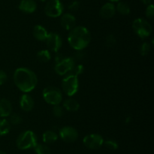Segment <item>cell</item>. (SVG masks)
Segmentation results:
<instances>
[{"label":"cell","instance_id":"6da1fadb","mask_svg":"<svg viewBox=\"0 0 154 154\" xmlns=\"http://www.w3.org/2000/svg\"><path fill=\"white\" fill-rule=\"evenodd\" d=\"M13 79L17 87L24 93L34 90L38 84L36 74L26 67L17 68L14 72Z\"/></svg>","mask_w":154,"mask_h":154},{"label":"cell","instance_id":"7a4b0ae2","mask_svg":"<svg viewBox=\"0 0 154 154\" xmlns=\"http://www.w3.org/2000/svg\"><path fill=\"white\" fill-rule=\"evenodd\" d=\"M91 41V34L87 27L77 26L69 31L68 42L70 46L76 51H82Z\"/></svg>","mask_w":154,"mask_h":154},{"label":"cell","instance_id":"3957f363","mask_svg":"<svg viewBox=\"0 0 154 154\" xmlns=\"http://www.w3.org/2000/svg\"><path fill=\"white\" fill-rule=\"evenodd\" d=\"M16 143L18 149L22 150L34 148L38 143L37 136L32 131H24L18 136Z\"/></svg>","mask_w":154,"mask_h":154},{"label":"cell","instance_id":"277c9868","mask_svg":"<svg viewBox=\"0 0 154 154\" xmlns=\"http://www.w3.org/2000/svg\"><path fill=\"white\" fill-rule=\"evenodd\" d=\"M62 88L64 93L69 97L75 95L79 88V80L78 76L71 74L64 75L62 80Z\"/></svg>","mask_w":154,"mask_h":154},{"label":"cell","instance_id":"5b68a950","mask_svg":"<svg viewBox=\"0 0 154 154\" xmlns=\"http://www.w3.org/2000/svg\"><path fill=\"white\" fill-rule=\"evenodd\" d=\"M134 32L141 39H146L151 35L153 29L150 23L143 18H137L132 23Z\"/></svg>","mask_w":154,"mask_h":154},{"label":"cell","instance_id":"8992f818","mask_svg":"<svg viewBox=\"0 0 154 154\" xmlns=\"http://www.w3.org/2000/svg\"><path fill=\"white\" fill-rule=\"evenodd\" d=\"M43 98L48 104L58 105L63 101V93L60 88L55 86H48L42 91Z\"/></svg>","mask_w":154,"mask_h":154},{"label":"cell","instance_id":"52a82bcc","mask_svg":"<svg viewBox=\"0 0 154 154\" xmlns=\"http://www.w3.org/2000/svg\"><path fill=\"white\" fill-rule=\"evenodd\" d=\"M63 3L60 0H49L45 7V13L50 18H58L63 12Z\"/></svg>","mask_w":154,"mask_h":154},{"label":"cell","instance_id":"ba28073f","mask_svg":"<svg viewBox=\"0 0 154 154\" xmlns=\"http://www.w3.org/2000/svg\"><path fill=\"white\" fill-rule=\"evenodd\" d=\"M75 65V60L74 57H65L61 61L56 63L54 70L58 75H66L72 70Z\"/></svg>","mask_w":154,"mask_h":154},{"label":"cell","instance_id":"9c48e42d","mask_svg":"<svg viewBox=\"0 0 154 154\" xmlns=\"http://www.w3.org/2000/svg\"><path fill=\"white\" fill-rule=\"evenodd\" d=\"M83 143L88 149H97L103 145L104 139L99 134H90L84 137Z\"/></svg>","mask_w":154,"mask_h":154},{"label":"cell","instance_id":"30bf717a","mask_svg":"<svg viewBox=\"0 0 154 154\" xmlns=\"http://www.w3.org/2000/svg\"><path fill=\"white\" fill-rule=\"evenodd\" d=\"M46 45L50 51L53 52H58L59 50L61 48L63 45V40L60 34L57 33H49L48 37L45 39Z\"/></svg>","mask_w":154,"mask_h":154},{"label":"cell","instance_id":"8fae6325","mask_svg":"<svg viewBox=\"0 0 154 154\" xmlns=\"http://www.w3.org/2000/svg\"><path fill=\"white\" fill-rule=\"evenodd\" d=\"M62 140L66 143H73L78 138V132L76 128L72 126H64L59 131Z\"/></svg>","mask_w":154,"mask_h":154},{"label":"cell","instance_id":"7c38bea8","mask_svg":"<svg viewBox=\"0 0 154 154\" xmlns=\"http://www.w3.org/2000/svg\"><path fill=\"white\" fill-rule=\"evenodd\" d=\"M34 100L28 94H23L20 98V106L21 110H23V111H31L34 107Z\"/></svg>","mask_w":154,"mask_h":154},{"label":"cell","instance_id":"4fadbf2b","mask_svg":"<svg viewBox=\"0 0 154 154\" xmlns=\"http://www.w3.org/2000/svg\"><path fill=\"white\" fill-rule=\"evenodd\" d=\"M116 13V8L113 3H105L100 9L99 14L104 19H110L113 18Z\"/></svg>","mask_w":154,"mask_h":154},{"label":"cell","instance_id":"5bb4252c","mask_svg":"<svg viewBox=\"0 0 154 154\" xmlns=\"http://www.w3.org/2000/svg\"><path fill=\"white\" fill-rule=\"evenodd\" d=\"M61 25L65 30H69L70 31L72 28L75 27V24H76V18L73 14L70 13H66L62 16L61 21Z\"/></svg>","mask_w":154,"mask_h":154},{"label":"cell","instance_id":"9a60e30c","mask_svg":"<svg viewBox=\"0 0 154 154\" xmlns=\"http://www.w3.org/2000/svg\"><path fill=\"white\" fill-rule=\"evenodd\" d=\"M18 8L24 13L31 14L35 11L37 5L34 0H21Z\"/></svg>","mask_w":154,"mask_h":154},{"label":"cell","instance_id":"2e32d148","mask_svg":"<svg viewBox=\"0 0 154 154\" xmlns=\"http://www.w3.org/2000/svg\"><path fill=\"white\" fill-rule=\"evenodd\" d=\"M12 113V104L8 99L2 98L0 100V116L8 117Z\"/></svg>","mask_w":154,"mask_h":154},{"label":"cell","instance_id":"e0dca14e","mask_svg":"<svg viewBox=\"0 0 154 154\" xmlns=\"http://www.w3.org/2000/svg\"><path fill=\"white\" fill-rule=\"evenodd\" d=\"M48 32L43 26L35 25L33 28V36L38 41H45L48 35Z\"/></svg>","mask_w":154,"mask_h":154},{"label":"cell","instance_id":"ac0fdd59","mask_svg":"<svg viewBox=\"0 0 154 154\" xmlns=\"http://www.w3.org/2000/svg\"><path fill=\"white\" fill-rule=\"evenodd\" d=\"M63 107L69 112H76L79 110L80 104L75 99L69 98V99H66L64 101Z\"/></svg>","mask_w":154,"mask_h":154},{"label":"cell","instance_id":"d6986e66","mask_svg":"<svg viewBox=\"0 0 154 154\" xmlns=\"http://www.w3.org/2000/svg\"><path fill=\"white\" fill-rule=\"evenodd\" d=\"M58 139V134L53 130H48L42 135V140L44 143L47 144H51L55 143Z\"/></svg>","mask_w":154,"mask_h":154},{"label":"cell","instance_id":"ffe728a7","mask_svg":"<svg viewBox=\"0 0 154 154\" xmlns=\"http://www.w3.org/2000/svg\"><path fill=\"white\" fill-rule=\"evenodd\" d=\"M36 57L38 61L42 62V63H47V62L50 61L51 59V51L48 49L39 51L36 54Z\"/></svg>","mask_w":154,"mask_h":154},{"label":"cell","instance_id":"44dd1931","mask_svg":"<svg viewBox=\"0 0 154 154\" xmlns=\"http://www.w3.org/2000/svg\"><path fill=\"white\" fill-rule=\"evenodd\" d=\"M11 130V123L8 119H0V135H6Z\"/></svg>","mask_w":154,"mask_h":154},{"label":"cell","instance_id":"7402d4cb","mask_svg":"<svg viewBox=\"0 0 154 154\" xmlns=\"http://www.w3.org/2000/svg\"><path fill=\"white\" fill-rule=\"evenodd\" d=\"M116 10L122 15H128L130 13V7L125 2H119L117 5Z\"/></svg>","mask_w":154,"mask_h":154},{"label":"cell","instance_id":"603a6c76","mask_svg":"<svg viewBox=\"0 0 154 154\" xmlns=\"http://www.w3.org/2000/svg\"><path fill=\"white\" fill-rule=\"evenodd\" d=\"M34 149L37 154H51V152L49 146L42 143H37Z\"/></svg>","mask_w":154,"mask_h":154},{"label":"cell","instance_id":"cb8c5ba5","mask_svg":"<svg viewBox=\"0 0 154 154\" xmlns=\"http://www.w3.org/2000/svg\"><path fill=\"white\" fill-rule=\"evenodd\" d=\"M150 49H151V45L149 42H143L141 45V47H140V54L142 56H147L150 51Z\"/></svg>","mask_w":154,"mask_h":154},{"label":"cell","instance_id":"d4e9b609","mask_svg":"<svg viewBox=\"0 0 154 154\" xmlns=\"http://www.w3.org/2000/svg\"><path fill=\"white\" fill-rule=\"evenodd\" d=\"M84 67L82 64H78L75 65L74 67L72 68V70L69 72L68 74H71V75H76V76H78V75H81V74L84 72Z\"/></svg>","mask_w":154,"mask_h":154},{"label":"cell","instance_id":"484cf974","mask_svg":"<svg viewBox=\"0 0 154 154\" xmlns=\"http://www.w3.org/2000/svg\"><path fill=\"white\" fill-rule=\"evenodd\" d=\"M52 112L54 116L57 118H60L64 115V109L60 104L54 105V107H53Z\"/></svg>","mask_w":154,"mask_h":154},{"label":"cell","instance_id":"4316f807","mask_svg":"<svg viewBox=\"0 0 154 154\" xmlns=\"http://www.w3.org/2000/svg\"><path fill=\"white\" fill-rule=\"evenodd\" d=\"M9 116H10V119L8 121L11 124H13V125H19L23 121L22 117L17 113H11Z\"/></svg>","mask_w":154,"mask_h":154},{"label":"cell","instance_id":"83f0119b","mask_svg":"<svg viewBox=\"0 0 154 154\" xmlns=\"http://www.w3.org/2000/svg\"><path fill=\"white\" fill-rule=\"evenodd\" d=\"M103 144H105V146L111 150H116L118 149V143L114 140H107L106 141H104Z\"/></svg>","mask_w":154,"mask_h":154},{"label":"cell","instance_id":"f1b7e54d","mask_svg":"<svg viewBox=\"0 0 154 154\" xmlns=\"http://www.w3.org/2000/svg\"><path fill=\"white\" fill-rule=\"evenodd\" d=\"M116 42H117V39L114 35L109 34L105 38V45L108 48H113L116 45Z\"/></svg>","mask_w":154,"mask_h":154},{"label":"cell","instance_id":"f546056e","mask_svg":"<svg viewBox=\"0 0 154 154\" xmlns=\"http://www.w3.org/2000/svg\"><path fill=\"white\" fill-rule=\"evenodd\" d=\"M145 14L147 18H149V19H153L154 16V6L153 4H150L147 6Z\"/></svg>","mask_w":154,"mask_h":154},{"label":"cell","instance_id":"4dcf8cb0","mask_svg":"<svg viewBox=\"0 0 154 154\" xmlns=\"http://www.w3.org/2000/svg\"><path fill=\"white\" fill-rule=\"evenodd\" d=\"M80 8V2L78 1H74L70 3L69 5V9L72 11H77Z\"/></svg>","mask_w":154,"mask_h":154},{"label":"cell","instance_id":"1f68e13d","mask_svg":"<svg viewBox=\"0 0 154 154\" xmlns=\"http://www.w3.org/2000/svg\"><path fill=\"white\" fill-rule=\"evenodd\" d=\"M7 79L8 76L6 72H5V71L0 69V85L4 84V83L7 81Z\"/></svg>","mask_w":154,"mask_h":154},{"label":"cell","instance_id":"d6a6232c","mask_svg":"<svg viewBox=\"0 0 154 154\" xmlns=\"http://www.w3.org/2000/svg\"><path fill=\"white\" fill-rule=\"evenodd\" d=\"M64 57H65L63 55V54H59V53H57V55H56V57H55V62H56V63H59V62H60V61H61V60H63V59L64 58Z\"/></svg>","mask_w":154,"mask_h":154},{"label":"cell","instance_id":"836d02e7","mask_svg":"<svg viewBox=\"0 0 154 154\" xmlns=\"http://www.w3.org/2000/svg\"><path fill=\"white\" fill-rule=\"evenodd\" d=\"M141 2H142L143 3H144V5H149L152 4L151 3V0H141Z\"/></svg>","mask_w":154,"mask_h":154},{"label":"cell","instance_id":"e575fe53","mask_svg":"<svg viewBox=\"0 0 154 154\" xmlns=\"http://www.w3.org/2000/svg\"><path fill=\"white\" fill-rule=\"evenodd\" d=\"M76 58L77 59H82V57H83V54L81 52H78V53H77L76 54Z\"/></svg>","mask_w":154,"mask_h":154},{"label":"cell","instance_id":"d590c367","mask_svg":"<svg viewBox=\"0 0 154 154\" xmlns=\"http://www.w3.org/2000/svg\"><path fill=\"white\" fill-rule=\"evenodd\" d=\"M0 154H6V153L5 152H3V151L0 150Z\"/></svg>","mask_w":154,"mask_h":154},{"label":"cell","instance_id":"8d00e7d4","mask_svg":"<svg viewBox=\"0 0 154 154\" xmlns=\"http://www.w3.org/2000/svg\"><path fill=\"white\" fill-rule=\"evenodd\" d=\"M109 1H111V2H119L120 0H109Z\"/></svg>","mask_w":154,"mask_h":154},{"label":"cell","instance_id":"74e56055","mask_svg":"<svg viewBox=\"0 0 154 154\" xmlns=\"http://www.w3.org/2000/svg\"><path fill=\"white\" fill-rule=\"evenodd\" d=\"M42 2H45V1H48V0H41Z\"/></svg>","mask_w":154,"mask_h":154}]
</instances>
